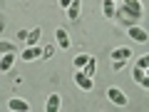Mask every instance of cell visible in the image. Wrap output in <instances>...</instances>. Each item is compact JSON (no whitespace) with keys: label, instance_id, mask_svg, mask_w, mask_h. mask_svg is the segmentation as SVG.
I'll use <instances>...</instances> for the list:
<instances>
[{"label":"cell","instance_id":"1","mask_svg":"<svg viewBox=\"0 0 149 112\" xmlns=\"http://www.w3.org/2000/svg\"><path fill=\"white\" fill-rule=\"evenodd\" d=\"M20 57L25 60V62H32V60L42 57V45H25L20 52Z\"/></svg>","mask_w":149,"mask_h":112},{"label":"cell","instance_id":"2","mask_svg":"<svg viewBox=\"0 0 149 112\" xmlns=\"http://www.w3.org/2000/svg\"><path fill=\"white\" fill-rule=\"evenodd\" d=\"M127 32H129V37H132V40H137V43H147V40H149V32L144 30L142 25H129Z\"/></svg>","mask_w":149,"mask_h":112},{"label":"cell","instance_id":"3","mask_svg":"<svg viewBox=\"0 0 149 112\" xmlns=\"http://www.w3.org/2000/svg\"><path fill=\"white\" fill-rule=\"evenodd\" d=\"M74 85L80 87V90H85V92H90L92 87H95V85H92V77H87L82 70H77V72H74Z\"/></svg>","mask_w":149,"mask_h":112},{"label":"cell","instance_id":"4","mask_svg":"<svg viewBox=\"0 0 149 112\" xmlns=\"http://www.w3.org/2000/svg\"><path fill=\"white\" fill-rule=\"evenodd\" d=\"M107 97H109L112 105H119V107L127 105V95H124L122 90H117V87H109V90H107Z\"/></svg>","mask_w":149,"mask_h":112},{"label":"cell","instance_id":"5","mask_svg":"<svg viewBox=\"0 0 149 112\" xmlns=\"http://www.w3.org/2000/svg\"><path fill=\"white\" fill-rule=\"evenodd\" d=\"M119 3H124L122 8H124V10H129L134 18H142V15H144V8H142L139 0H119Z\"/></svg>","mask_w":149,"mask_h":112},{"label":"cell","instance_id":"6","mask_svg":"<svg viewBox=\"0 0 149 112\" xmlns=\"http://www.w3.org/2000/svg\"><path fill=\"white\" fill-rule=\"evenodd\" d=\"M117 5H119V3H114V0H102V15H104L107 20H114V15H117Z\"/></svg>","mask_w":149,"mask_h":112},{"label":"cell","instance_id":"7","mask_svg":"<svg viewBox=\"0 0 149 112\" xmlns=\"http://www.w3.org/2000/svg\"><path fill=\"white\" fill-rule=\"evenodd\" d=\"M8 110H13V112H27V110H30V105H27L22 97H13V100L8 102Z\"/></svg>","mask_w":149,"mask_h":112},{"label":"cell","instance_id":"8","mask_svg":"<svg viewBox=\"0 0 149 112\" xmlns=\"http://www.w3.org/2000/svg\"><path fill=\"white\" fill-rule=\"evenodd\" d=\"M55 40H57V45H60L62 50L70 48V35H67V30H65V27H57V30H55Z\"/></svg>","mask_w":149,"mask_h":112},{"label":"cell","instance_id":"9","mask_svg":"<svg viewBox=\"0 0 149 112\" xmlns=\"http://www.w3.org/2000/svg\"><path fill=\"white\" fill-rule=\"evenodd\" d=\"M65 10H67V18H70V20H77V18H80V10H82V0H72Z\"/></svg>","mask_w":149,"mask_h":112},{"label":"cell","instance_id":"10","mask_svg":"<svg viewBox=\"0 0 149 112\" xmlns=\"http://www.w3.org/2000/svg\"><path fill=\"white\" fill-rule=\"evenodd\" d=\"M13 65H15V52H5L0 57V72H8Z\"/></svg>","mask_w":149,"mask_h":112},{"label":"cell","instance_id":"11","mask_svg":"<svg viewBox=\"0 0 149 112\" xmlns=\"http://www.w3.org/2000/svg\"><path fill=\"white\" fill-rule=\"evenodd\" d=\"M60 105H62L60 95H57V92H52V95L47 97V105H45V110H47V112H57V110H60Z\"/></svg>","mask_w":149,"mask_h":112},{"label":"cell","instance_id":"12","mask_svg":"<svg viewBox=\"0 0 149 112\" xmlns=\"http://www.w3.org/2000/svg\"><path fill=\"white\" fill-rule=\"evenodd\" d=\"M40 35H42V30H40V27L30 30V32H27V37H25V45H37V43H40Z\"/></svg>","mask_w":149,"mask_h":112},{"label":"cell","instance_id":"13","mask_svg":"<svg viewBox=\"0 0 149 112\" xmlns=\"http://www.w3.org/2000/svg\"><path fill=\"white\" fill-rule=\"evenodd\" d=\"M82 72H85L87 77H95V72H97V60H95V57H90V60H87V65L82 67Z\"/></svg>","mask_w":149,"mask_h":112},{"label":"cell","instance_id":"14","mask_svg":"<svg viewBox=\"0 0 149 112\" xmlns=\"http://www.w3.org/2000/svg\"><path fill=\"white\" fill-rule=\"evenodd\" d=\"M129 57V48H117L112 50V60H127Z\"/></svg>","mask_w":149,"mask_h":112},{"label":"cell","instance_id":"15","mask_svg":"<svg viewBox=\"0 0 149 112\" xmlns=\"http://www.w3.org/2000/svg\"><path fill=\"white\" fill-rule=\"evenodd\" d=\"M5 52H17V45L8 43V40H0V55H5Z\"/></svg>","mask_w":149,"mask_h":112},{"label":"cell","instance_id":"16","mask_svg":"<svg viewBox=\"0 0 149 112\" xmlns=\"http://www.w3.org/2000/svg\"><path fill=\"white\" fill-rule=\"evenodd\" d=\"M87 60H90V55H77V57L72 60V65H74V67H77V70H82V67H85V65H87Z\"/></svg>","mask_w":149,"mask_h":112},{"label":"cell","instance_id":"17","mask_svg":"<svg viewBox=\"0 0 149 112\" xmlns=\"http://www.w3.org/2000/svg\"><path fill=\"white\" fill-rule=\"evenodd\" d=\"M132 75H134V80H137V82H142V80H144V75H147V70H142V67H139V65H137Z\"/></svg>","mask_w":149,"mask_h":112},{"label":"cell","instance_id":"18","mask_svg":"<svg viewBox=\"0 0 149 112\" xmlns=\"http://www.w3.org/2000/svg\"><path fill=\"white\" fill-rule=\"evenodd\" d=\"M52 55H55V48H52V45H45V48H42V57L47 60V57H52Z\"/></svg>","mask_w":149,"mask_h":112},{"label":"cell","instance_id":"19","mask_svg":"<svg viewBox=\"0 0 149 112\" xmlns=\"http://www.w3.org/2000/svg\"><path fill=\"white\" fill-rule=\"evenodd\" d=\"M137 65H139V67H142V70H147V67H149V52H147V55H142Z\"/></svg>","mask_w":149,"mask_h":112},{"label":"cell","instance_id":"20","mask_svg":"<svg viewBox=\"0 0 149 112\" xmlns=\"http://www.w3.org/2000/svg\"><path fill=\"white\" fill-rule=\"evenodd\" d=\"M112 70H114V72L124 70V60H112Z\"/></svg>","mask_w":149,"mask_h":112},{"label":"cell","instance_id":"21","mask_svg":"<svg viewBox=\"0 0 149 112\" xmlns=\"http://www.w3.org/2000/svg\"><path fill=\"white\" fill-rule=\"evenodd\" d=\"M139 85H142V87H144V90H149V75H144V80H142V82H139Z\"/></svg>","mask_w":149,"mask_h":112},{"label":"cell","instance_id":"22","mask_svg":"<svg viewBox=\"0 0 149 112\" xmlns=\"http://www.w3.org/2000/svg\"><path fill=\"white\" fill-rule=\"evenodd\" d=\"M70 3H72V0H60V8H67Z\"/></svg>","mask_w":149,"mask_h":112},{"label":"cell","instance_id":"23","mask_svg":"<svg viewBox=\"0 0 149 112\" xmlns=\"http://www.w3.org/2000/svg\"><path fill=\"white\" fill-rule=\"evenodd\" d=\"M114 3H119V0H114Z\"/></svg>","mask_w":149,"mask_h":112}]
</instances>
